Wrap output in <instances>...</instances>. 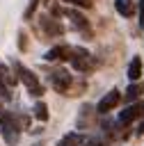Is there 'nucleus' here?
<instances>
[{
	"instance_id": "nucleus-10",
	"label": "nucleus",
	"mask_w": 144,
	"mask_h": 146,
	"mask_svg": "<svg viewBox=\"0 0 144 146\" xmlns=\"http://www.w3.org/2000/svg\"><path fill=\"white\" fill-rule=\"evenodd\" d=\"M64 14L73 21L75 27H80V30H85V32L89 30V21H87V16H82L80 11H75V9H64Z\"/></svg>"
},
{
	"instance_id": "nucleus-20",
	"label": "nucleus",
	"mask_w": 144,
	"mask_h": 146,
	"mask_svg": "<svg viewBox=\"0 0 144 146\" xmlns=\"http://www.w3.org/2000/svg\"><path fill=\"white\" fill-rule=\"evenodd\" d=\"M139 25L144 27V0H139Z\"/></svg>"
},
{
	"instance_id": "nucleus-13",
	"label": "nucleus",
	"mask_w": 144,
	"mask_h": 146,
	"mask_svg": "<svg viewBox=\"0 0 144 146\" xmlns=\"http://www.w3.org/2000/svg\"><path fill=\"white\" fill-rule=\"evenodd\" d=\"M32 114H34V119H37V121L46 123V121H48V105H46L43 100H37V103H34V107H32Z\"/></svg>"
},
{
	"instance_id": "nucleus-5",
	"label": "nucleus",
	"mask_w": 144,
	"mask_h": 146,
	"mask_svg": "<svg viewBox=\"0 0 144 146\" xmlns=\"http://www.w3.org/2000/svg\"><path fill=\"white\" fill-rule=\"evenodd\" d=\"M144 114V105L142 103H133V105H128L123 112H119V116H117V123L119 125H130L135 119H139Z\"/></svg>"
},
{
	"instance_id": "nucleus-12",
	"label": "nucleus",
	"mask_w": 144,
	"mask_h": 146,
	"mask_svg": "<svg viewBox=\"0 0 144 146\" xmlns=\"http://www.w3.org/2000/svg\"><path fill=\"white\" fill-rule=\"evenodd\" d=\"M85 144V139H82V135H78V132H66L59 141H57V146H82Z\"/></svg>"
},
{
	"instance_id": "nucleus-15",
	"label": "nucleus",
	"mask_w": 144,
	"mask_h": 146,
	"mask_svg": "<svg viewBox=\"0 0 144 146\" xmlns=\"http://www.w3.org/2000/svg\"><path fill=\"white\" fill-rule=\"evenodd\" d=\"M142 89H144V87H142L139 82H130V84H128V89H126V100H133V98H137V96L142 94Z\"/></svg>"
},
{
	"instance_id": "nucleus-8",
	"label": "nucleus",
	"mask_w": 144,
	"mask_h": 146,
	"mask_svg": "<svg viewBox=\"0 0 144 146\" xmlns=\"http://www.w3.org/2000/svg\"><path fill=\"white\" fill-rule=\"evenodd\" d=\"M41 30L46 32V34H50V36H59L62 32H64V27H62V23L59 21H55V18H50V16H41Z\"/></svg>"
},
{
	"instance_id": "nucleus-11",
	"label": "nucleus",
	"mask_w": 144,
	"mask_h": 146,
	"mask_svg": "<svg viewBox=\"0 0 144 146\" xmlns=\"http://www.w3.org/2000/svg\"><path fill=\"white\" fill-rule=\"evenodd\" d=\"M114 9H117L123 18H130V16L135 14V5H133V0H114Z\"/></svg>"
},
{
	"instance_id": "nucleus-9",
	"label": "nucleus",
	"mask_w": 144,
	"mask_h": 146,
	"mask_svg": "<svg viewBox=\"0 0 144 146\" xmlns=\"http://www.w3.org/2000/svg\"><path fill=\"white\" fill-rule=\"evenodd\" d=\"M139 78H142V57L135 55L130 59V64H128V80L130 82H137Z\"/></svg>"
},
{
	"instance_id": "nucleus-18",
	"label": "nucleus",
	"mask_w": 144,
	"mask_h": 146,
	"mask_svg": "<svg viewBox=\"0 0 144 146\" xmlns=\"http://www.w3.org/2000/svg\"><path fill=\"white\" fill-rule=\"evenodd\" d=\"M85 146H105V141H103L101 137H91V139L85 141Z\"/></svg>"
},
{
	"instance_id": "nucleus-21",
	"label": "nucleus",
	"mask_w": 144,
	"mask_h": 146,
	"mask_svg": "<svg viewBox=\"0 0 144 146\" xmlns=\"http://www.w3.org/2000/svg\"><path fill=\"white\" fill-rule=\"evenodd\" d=\"M137 132H139V135H142V132H144V123H142V125H139V130H137Z\"/></svg>"
},
{
	"instance_id": "nucleus-14",
	"label": "nucleus",
	"mask_w": 144,
	"mask_h": 146,
	"mask_svg": "<svg viewBox=\"0 0 144 146\" xmlns=\"http://www.w3.org/2000/svg\"><path fill=\"white\" fill-rule=\"evenodd\" d=\"M96 112V107H91V105H82V110H80V116H78V128H85L87 125V121H89V116Z\"/></svg>"
},
{
	"instance_id": "nucleus-4",
	"label": "nucleus",
	"mask_w": 144,
	"mask_h": 146,
	"mask_svg": "<svg viewBox=\"0 0 144 146\" xmlns=\"http://www.w3.org/2000/svg\"><path fill=\"white\" fill-rule=\"evenodd\" d=\"M50 84H53V89H55L57 94H66V91L71 89V84H73V75H71L66 68H57V71H53V75H50Z\"/></svg>"
},
{
	"instance_id": "nucleus-3",
	"label": "nucleus",
	"mask_w": 144,
	"mask_h": 146,
	"mask_svg": "<svg viewBox=\"0 0 144 146\" xmlns=\"http://www.w3.org/2000/svg\"><path fill=\"white\" fill-rule=\"evenodd\" d=\"M71 66L75 68V71H80V73H91L94 71V57H91V52L89 50H85V48H73V52H71Z\"/></svg>"
},
{
	"instance_id": "nucleus-7",
	"label": "nucleus",
	"mask_w": 144,
	"mask_h": 146,
	"mask_svg": "<svg viewBox=\"0 0 144 146\" xmlns=\"http://www.w3.org/2000/svg\"><path fill=\"white\" fill-rule=\"evenodd\" d=\"M71 52H73L71 46L59 43V46H53V48L43 55V59H46V62H69V59H71Z\"/></svg>"
},
{
	"instance_id": "nucleus-6",
	"label": "nucleus",
	"mask_w": 144,
	"mask_h": 146,
	"mask_svg": "<svg viewBox=\"0 0 144 146\" xmlns=\"http://www.w3.org/2000/svg\"><path fill=\"white\" fill-rule=\"evenodd\" d=\"M119 100H121V94L117 91V89H110L101 100H98V105H96V112L98 114H107V112H112L117 105H119Z\"/></svg>"
},
{
	"instance_id": "nucleus-16",
	"label": "nucleus",
	"mask_w": 144,
	"mask_h": 146,
	"mask_svg": "<svg viewBox=\"0 0 144 146\" xmlns=\"http://www.w3.org/2000/svg\"><path fill=\"white\" fill-rule=\"evenodd\" d=\"M37 7H39V0H30V2H27V9L23 11V16H25V18H32L34 11H37Z\"/></svg>"
},
{
	"instance_id": "nucleus-19",
	"label": "nucleus",
	"mask_w": 144,
	"mask_h": 146,
	"mask_svg": "<svg viewBox=\"0 0 144 146\" xmlns=\"http://www.w3.org/2000/svg\"><path fill=\"white\" fill-rule=\"evenodd\" d=\"M18 48H21V50H25V48H27V36H25L23 32L18 34Z\"/></svg>"
},
{
	"instance_id": "nucleus-17",
	"label": "nucleus",
	"mask_w": 144,
	"mask_h": 146,
	"mask_svg": "<svg viewBox=\"0 0 144 146\" xmlns=\"http://www.w3.org/2000/svg\"><path fill=\"white\" fill-rule=\"evenodd\" d=\"M66 2H71L73 7H80V9H89L91 7V0H66Z\"/></svg>"
},
{
	"instance_id": "nucleus-1",
	"label": "nucleus",
	"mask_w": 144,
	"mask_h": 146,
	"mask_svg": "<svg viewBox=\"0 0 144 146\" xmlns=\"http://www.w3.org/2000/svg\"><path fill=\"white\" fill-rule=\"evenodd\" d=\"M27 128V119L23 116H14L11 112H2L0 110V132L5 137V141L9 146H16L18 144V137H21V130Z\"/></svg>"
},
{
	"instance_id": "nucleus-2",
	"label": "nucleus",
	"mask_w": 144,
	"mask_h": 146,
	"mask_svg": "<svg viewBox=\"0 0 144 146\" xmlns=\"http://www.w3.org/2000/svg\"><path fill=\"white\" fill-rule=\"evenodd\" d=\"M11 66H14V71H16V75H18V80H21V82L25 84V89L30 91V96L39 98V96L43 94V87H41V80L37 78V73L30 71L27 66H23L21 62H14Z\"/></svg>"
}]
</instances>
